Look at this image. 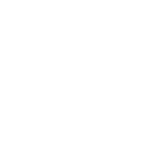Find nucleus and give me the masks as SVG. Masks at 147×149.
Instances as JSON below:
<instances>
[]
</instances>
